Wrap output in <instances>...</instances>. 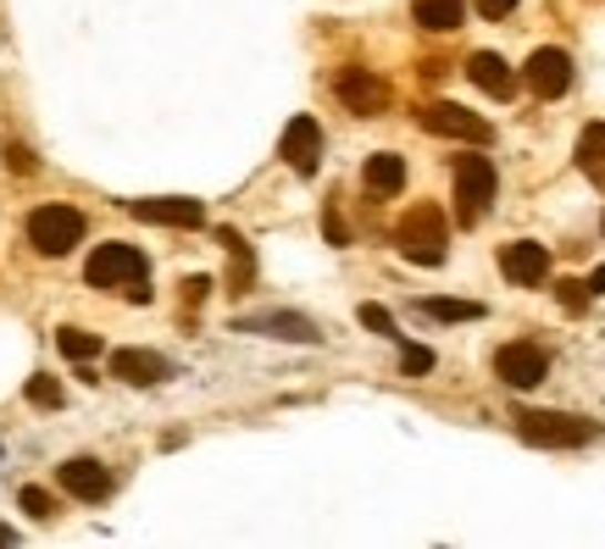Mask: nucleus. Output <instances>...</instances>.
I'll return each instance as SVG.
<instances>
[{"instance_id": "7ed1b4c3", "label": "nucleus", "mask_w": 605, "mask_h": 549, "mask_svg": "<svg viewBox=\"0 0 605 549\" xmlns=\"http://www.w3.org/2000/svg\"><path fill=\"white\" fill-rule=\"evenodd\" d=\"M84 228H90L84 211H79V206H62V200L29 211V245H34L40 256H68L73 245H84Z\"/></svg>"}, {"instance_id": "ddd939ff", "label": "nucleus", "mask_w": 605, "mask_h": 549, "mask_svg": "<svg viewBox=\"0 0 605 549\" xmlns=\"http://www.w3.org/2000/svg\"><path fill=\"white\" fill-rule=\"evenodd\" d=\"M112 377H123L129 389H156L173 377V361L156 350H112Z\"/></svg>"}, {"instance_id": "f8f14e48", "label": "nucleus", "mask_w": 605, "mask_h": 549, "mask_svg": "<svg viewBox=\"0 0 605 549\" xmlns=\"http://www.w3.org/2000/svg\"><path fill=\"white\" fill-rule=\"evenodd\" d=\"M57 483H62L73 499H84V505H95V499L112 494V472H106L95 455H73V460H62V466H57Z\"/></svg>"}, {"instance_id": "dca6fc26", "label": "nucleus", "mask_w": 605, "mask_h": 549, "mask_svg": "<svg viewBox=\"0 0 605 549\" xmlns=\"http://www.w3.org/2000/svg\"><path fill=\"white\" fill-rule=\"evenodd\" d=\"M466 79H472L483 95H494V101H511V95H516V73H511L494 51H478V56L466 62Z\"/></svg>"}, {"instance_id": "9b49d317", "label": "nucleus", "mask_w": 605, "mask_h": 549, "mask_svg": "<svg viewBox=\"0 0 605 549\" xmlns=\"http://www.w3.org/2000/svg\"><path fill=\"white\" fill-rule=\"evenodd\" d=\"M334 90H339V101H345L356 117H378V112H389V84H383L378 73H367V68H345Z\"/></svg>"}, {"instance_id": "393cba45", "label": "nucleus", "mask_w": 605, "mask_h": 549, "mask_svg": "<svg viewBox=\"0 0 605 549\" xmlns=\"http://www.w3.org/2000/svg\"><path fill=\"white\" fill-rule=\"evenodd\" d=\"M356 317H361V328H372V333H383V339H400V328H394V317H389L383 305H372V300H367Z\"/></svg>"}, {"instance_id": "1a4fd4ad", "label": "nucleus", "mask_w": 605, "mask_h": 549, "mask_svg": "<svg viewBox=\"0 0 605 549\" xmlns=\"http://www.w3.org/2000/svg\"><path fill=\"white\" fill-rule=\"evenodd\" d=\"M522 79H527V90H533L539 101H555V95H566V90H572V56H566V51H555V45H544V51H533V56H527Z\"/></svg>"}, {"instance_id": "423d86ee", "label": "nucleus", "mask_w": 605, "mask_h": 549, "mask_svg": "<svg viewBox=\"0 0 605 549\" xmlns=\"http://www.w3.org/2000/svg\"><path fill=\"white\" fill-rule=\"evenodd\" d=\"M417 123H422L428 134H439V139H466V145H489V139H494V128H489L478 112L455 106V101H428V106L417 112Z\"/></svg>"}, {"instance_id": "2eb2a0df", "label": "nucleus", "mask_w": 605, "mask_h": 549, "mask_svg": "<svg viewBox=\"0 0 605 549\" xmlns=\"http://www.w3.org/2000/svg\"><path fill=\"white\" fill-rule=\"evenodd\" d=\"M500 272H505L511 283H522V289H539V283L550 278V250L533 245V239H516V245L500 250Z\"/></svg>"}, {"instance_id": "b1692460", "label": "nucleus", "mask_w": 605, "mask_h": 549, "mask_svg": "<svg viewBox=\"0 0 605 549\" xmlns=\"http://www.w3.org/2000/svg\"><path fill=\"white\" fill-rule=\"evenodd\" d=\"M18 505H23V510H29L34 521H51V516H57V499H51V494H45L40 483H29V488H18Z\"/></svg>"}, {"instance_id": "412c9836", "label": "nucleus", "mask_w": 605, "mask_h": 549, "mask_svg": "<svg viewBox=\"0 0 605 549\" xmlns=\"http://www.w3.org/2000/svg\"><path fill=\"white\" fill-rule=\"evenodd\" d=\"M422 311H428L433 322H478V317H483L478 300H422Z\"/></svg>"}, {"instance_id": "c85d7f7f", "label": "nucleus", "mask_w": 605, "mask_h": 549, "mask_svg": "<svg viewBox=\"0 0 605 549\" xmlns=\"http://www.w3.org/2000/svg\"><path fill=\"white\" fill-rule=\"evenodd\" d=\"M206 294H212V278H201V272H195V278H184V300H189V305H201Z\"/></svg>"}, {"instance_id": "aec40b11", "label": "nucleus", "mask_w": 605, "mask_h": 549, "mask_svg": "<svg viewBox=\"0 0 605 549\" xmlns=\"http://www.w3.org/2000/svg\"><path fill=\"white\" fill-rule=\"evenodd\" d=\"M577 167H583L594 184H605V123H588V128L577 134Z\"/></svg>"}, {"instance_id": "f3484780", "label": "nucleus", "mask_w": 605, "mask_h": 549, "mask_svg": "<svg viewBox=\"0 0 605 549\" xmlns=\"http://www.w3.org/2000/svg\"><path fill=\"white\" fill-rule=\"evenodd\" d=\"M361 184H367L372 195H400V189H406V156H394V151H378V156H367V167H361Z\"/></svg>"}, {"instance_id": "bb28decb", "label": "nucleus", "mask_w": 605, "mask_h": 549, "mask_svg": "<svg viewBox=\"0 0 605 549\" xmlns=\"http://www.w3.org/2000/svg\"><path fill=\"white\" fill-rule=\"evenodd\" d=\"M555 294H561V305H566V311H583V305H588V283H577V278H561V283H555Z\"/></svg>"}, {"instance_id": "a211bd4d", "label": "nucleus", "mask_w": 605, "mask_h": 549, "mask_svg": "<svg viewBox=\"0 0 605 549\" xmlns=\"http://www.w3.org/2000/svg\"><path fill=\"white\" fill-rule=\"evenodd\" d=\"M411 18H417L428 34H450V29H461V18H466V0H411Z\"/></svg>"}, {"instance_id": "39448f33", "label": "nucleus", "mask_w": 605, "mask_h": 549, "mask_svg": "<svg viewBox=\"0 0 605 549\" xmlns=\"http://www.w3.org/2000/svg\"><path fill=\"white\" fill-rule=\"evenodd\" d=\"M494 189H500V178H494V162L489 156H461L455 162V217H461V228L483 222Z\"/></svg>"}, {"instance_id": "4468645a", "label": "nucleus", "mask_w": 605, "mask_h": 549, "mask_svg": "<svg viewBox=\"0 0 605 549\" xmlns=\"http://www.w3.org/2000/svg\"><path fill=\"white\" fill-rule=\"evenodd\" d=\"M129 211H134L140 222H162V228H201V222H206V206H201V200H184V195L129 200Z\"/></svg>"}, {"instance_id": "0eeeda50", "label": "nucleus", "mask_w": 605, "mask_h": 549, "mask_svg": "<svg viewBox=\"0 0 605 549\" xmlns=\"http://www.w3.org/2000/svg\"><path fill=\"white\" fill-rule=\"evenodd\" d=\"M234 333H256V339H284V344H317L322 328L300 311H256V317H234Z\"/></svg>"}, {"instance_id": "2f4dec72", "label": "nucleus", "mask_w": 605, "mask_h": 549, "mask_svg": "<svg viewBox=\"0 0 605 549\" xmlns=\"http://www.w3.org/2000/svg\"><path fill=\"white\" fill-rule=\"evenodd\" d=\"M0 543H18V527H7V521H0Z\"/></svg>"}, {"instance_id": "4be33fe9", "label": "nucleus", "mask_w": 605, "mask_h": 549, "mask_svg": "<svg viewBox=\"0 0 605 549\" xmlns=\"http://www.w3.org/2000/svg\"><path fill=\"white\" fill-rule=\"evenodd\" d=\"M57 344H62L68 361H95V355H101V333H84V328H62Z\"/></svg>"}, {"instance_id": "6ab92c4d", "label": "nucleus", "mask_w": 605, "mask_h": 549, "mask_svg": "<svg viewBox=\"0 0 605 549\" xmlns=\"http://www.w3.org/2000/svg\"><path fill=\"white\" fill-rule=\"evenodd\" d=\"M217 245H223L228 261H234V272H228V294H245L250 278H256V256H250V245H245L234 228H217Z\"/></svg>"}, {"instance_id": "f03ea898", "label": "nucleus", "mask_w": 605, "mask_h": 549, "mask_svg": "<svg viewBox=\"0 0 605 549\" xmlns=\"http://www.w3.org/2000/svg\"><path fill=\"white\" fill-rule=\"evenodd\" d=\"M394 245H400V256L406 261H417V267H439L444 261V250H450V228H444V211L439 206H411L406 217H400V228H394Z\"/></svg>"}, {"instance_id": "f257e3e1", "label": "nucleus", "mask_w": 605, "mask_h": 549, "mask_svg": "<svg viewBox=\"0 0 605 549\" xmlns=\"http://www.w3.org/2000/svg\"><path fill=\"white\" fill-rule=\"evenodd\" d=\"M145 272H151V267H145V256H140L134 245H95V256H90V267H84L90 289H123L134 305L151 300Z\"/></svg>"}, {"instance_id": "20e7f679", "label": "nucleus", "mask_w": 605, "mask_h": 549, "mask_svg": "<svg viewBox=\"0 0 605 549\" xmlns=\"http://www.w3.org/2000/svg\"><path fill=\"white\" fill-rule=\"evenodd\" d=\"M516 433H522L527 444H539V449H577V444L599 438L594 422L566 416V411H516Z\"/></svg>"}, {"instance_id": "cd10ccee", "label": "nucleus", "mask_w": 605, "mask_h": 549, "mask_svg": "<svg viewBox=\"0 0 605 549\" xmlns=\"http://www.w3.org/2000/svg\"><path fill=\"white\" fill-rule=\"evenodd\" d=\"M478 12H483L489 23H500V18H511V12H516V0H478Z\"/></svg>"}, {"instance_id": "5701e85b", "label": "nucleus", "mask_w": 605, "mask_h": 549, "mask_svg": "<svg viewBox=\"0 0 605 549\" xmlns=\"http://www.w3.org/2000/svg\"><path fill=\"white\" fill-rule=\"evenodd\" d=\"M23 394H29L34 411H57V405H62V383H57L51 372H34V377L23 383Z\"/></svg>"}, {"instance_id": "a878e982", "label": "nucleus", "mask_w": 605, "mask_h": 549, "mask_svg": "<svg viewBox=\"0 0 605 549\" xmlns=\"http://www.w3.org/2000/svg\"><path fill=\"white\" fill-rule=\"evenodd\" d=\"M400 372H411V377L433 372V350H422V344H406V339H400Z\"/></svg>"}, {"instance_id": "7c9ffc66", "label": "nucleus", "mask_w": 605, "mask_h": 549, "mask_svg": "<svg viewBox=\"0 0 605 549\" xmlns=\"http://www.w3.org/2000/svg\"><path fill=\"white\" fill-rule=\"evenodd\" d=\"M605 289V267H594V278H588V294H599Z\"/></svg>"}, {"instance_id": "9d476101", "label": "nucleus", "mask_w": 605, "mask_h": 549, "mask_svg": "<svg viewBox=\"0 0 605 549\" xmlns=\"http://www.w3.org/2000/svg\"><path fill=\"white\" fill-rule=\"evenodd\" d=\"M278 156H284L300 178H317V167H322V128H317V117H289Z\"/></svg>"}, {"instance_id": "c756f323", "label": "nucleus", "mask_w": 605, "mask_h": 549, "mask_svg": "<svg viewBox=\"0 0 605 549\" xmlns=\"http://www.w3.org/2000/svg\"><path fill=\"white\" fill-rule=\"evenodd\" d=\"M7 162H12L18 173H34V156H29L23 145H7Z\"/></svg>"}, {"instance_id": "6e6552de", "label": "nucleus", "mask_w": 605, "mask_h": 549, "mask_svg": "<svg viewBox=\"0 0 605 549\" xmlns=\"http://www.w3.org/2000/svg\"><path fill=\"white\" fill-rule=\"evenodd\" d=\"M494 372H500V383H511V389H533V383H544L550 355H544L539 344L516 339V344H500V350H494Z\"/></svg>"}]
</instances>
